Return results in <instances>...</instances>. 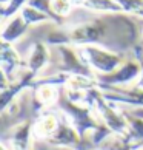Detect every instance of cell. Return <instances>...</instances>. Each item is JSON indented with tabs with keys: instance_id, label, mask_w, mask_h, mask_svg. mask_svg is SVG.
Listing matches in <instances>:
<instances>
[{
	"instance_id": "4",
	"label": "cell",
	"mask_w": 143,
	"mask_h": 150,
	"mask_svg": "<svg viewBox=\"0 0 143 150\" xmlns=\"http://www.w3.org/2000/svg\"><path fill=\"white\" fill-rule=\"evenodd\" d=\"M142 67L137 60H125V64L108 76H96L98 85L106 87H126L139 79Z\"/></svg>"
},
{
	"instance_id": "2",
	"label": "cell",
	"mask_w": 143,
	"mask_h": 150,
	"mask_svg": "<svg viewBox=\"0 0 143 150\" xmlns=\"http://www.w3.org/2000/svg\"><path fill=\"white\" fill-rule=\"evenodd\" d=\"M59 105L62 108V113L69 121V124L79 132L82 138H85L86 133H92L94 130H97L102 124L96 112L86 104L73 102L65 96L59 101Z\"/></svg>"
},
{
	"instance_id": "9",
	"label": "cell",
	"mask_w": 143,
	"mask_h": 150,
	"mask_svg": "<svg viewBox=\"0 0 143 150\" xmlns=\"http://www.w3.org/2000/svg\"><path fill=\"white\" fill-rule=\"evenodd\" d=\"M83 6L89 11H94V13L108 14V16L125 14L122 6H120L115 0H85Z\"/></svg>"
},
{
	"instance_id": "7",
	"label": "cell",
	"mask_w": 143,
	"mask_h": 150,
	"mask_svg": "<svg viewBox=\"0 0 143 150\" xmlns=\"http://www.w3.org/2000/svg\"><path fill=\"white\" fill-rule=\"evenodd\" d=\"M60 125V119L54 113H45L34 124V135L43 139H49Z\"/></svg>"
},
{
	"instance_id": "6",
	"label": "cell",
	"mask_w": 143,
	"mask_h": 150,
	"mask_svg": "<svg viewBox=\"0 0 143 150\" xmlns=\"http://www.w3.org/2000/svg\"><path fill=\"white\" fill-rule=\"evenodd\" d=\"M60 51H62V57H63V70L66 71L68 76H86L96 79V74L82 60L79 53H75L73 48H68V47L60 48Z\"/></svg>"
},
{
	"instance_id": "11",
	"label": "cell",
	"mask_w": 143,
	"mask_h": 150,
	"mask_svg": "<svg viewBox=\"0 0 143 150\" xmlns=\"http://www.w3.org/2000/svg\"><path fill=\"white\" fill-rule=\"evenodd\" d=\"M73 9V3L69 0H51V11L54 13V16H68Z\"/></svg>"
},
{
	"instance_id": "3",
	"label": "cell",
	"mask_w": 143,
	"mask_h": 150,
	"mask_svg": "<svg viewBox=\"0 0 143 150\" xmlns=\"http://www.w3.org/2000/svg\"><path fill=\"white\" fill-rule=\"evenodd\" d=\"M108 17L109 19H94L91 22L74 26L66 34L68 43H75L77 47L102 45L108 39V31L112 28L111 16Z\"/></svg>"
},
{
	"instance_id": "1",
	"label": "cell",
	"mask_w": 143,
	"mask_h": 150,
	"mask_svg": "<svg viewBox=\"0 0 143 150\" xmlns=\"http://www.w3.org/2000/svg\"><path fill=\"white\" fill-rule=\"evenodd\" d=\"M79 56L92 70V73H96V76H108L125 64L122 53L108 50L103 45L79 47Z\"/></svg>"
},
{
	"instance_id": "13",
	"label": "cell",
	"mask_w": 143,
	"mask_h": 150,
	"mask_svg": "<svg viewBox=\"0 0 143 150\" xmlns=\"http://www.w3.org/2000/svg\"><path fill=\"white\" fill-rule=\"evenodd\" d=\"M0 150H6V149H3V147H2V146H0Z\"/></svg>"
},
{
	"instance_id": "12",
	"label": "cell",
	"mask_w": 143,
	"mask_h": 150,
	"mask_svg": "<svg viewBox=\"0 0 143 150\" xmlns=\"http://www.w3.org/2000/svg\"><path fill=\"white\" fill-rule=\"evenodd\" d=\"M73 3V6H83L85 5V0H69Z\"/></svg>"
},
{
	"instance_id": "5",
	"label": "cell",
	"mask_w": 143,
	"mask_h": 150,
	"mask_svg": "<svg viewBox=\"0 0 143 150\" xmlns=\"http://www.w3.org/2000/svg\"><path fill=\"white\" fill-rule=\"evenodd\" d=\"M48 142L56 147H65V149H73V150H89V147H91L83 142V138L69 124L68 119L60 121L59 129L48 139Z\"/></svg>"
},
{
	"instance_id": "8",
	"label": "cell",
	"mask_w": 143,
	"mask_h": 150,
	"mask_svg": "<svg viewBox=\"0 0 143 150\" xmlns=\"http://www.w3.org/2000/svg\"><path fill=\"white\" fill-rule=\"evenodd\" d=\"M32 135H34V125L31 122H23L20 124L13 133V147L14 150H29L32 142Z\"/></svg>"
},
{
	"instance_id": "10",
	"label": "cell",
	"mask_w": 143,
	"mask_h": 150,
	"mask_svg": "<svg viewBox=\"0 0 143 150\" xmlns=\"http://www.w3.org/2000/svg\"><path fill=\"white\" fill-rule=\"evenodd\" d=\"M57 99H59V93L56 90V85L46 84L37 90V102L40 105H51Z\"/></svg>"
}]
</instances>
